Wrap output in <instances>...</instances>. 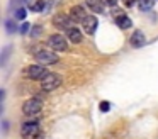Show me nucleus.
Segmentation results:
<instances>
[{
	"label": "nucleus",
	"mask_w": 158,
	"mask_h": 139,
	"mask_svg": "<svg viewBox=\"0 0 158 139\" xmlns=\"http://www.w3.org/2000/svg\"><path fill=\"white\" fill-rule=\"evenodd\" d=\"M63 83V78L58 73H48L44 78L41 80V88L44 92H53Z\"/></svg>",
	"instance_id": "nucleus-1"
},
{
	"label": "nucleus",
	"mask_w": 158,
	"mask_h": 139,
	"mask_svg": "<svg viewBox=\"0 0 158 139\" xmlns=\"http://www.w3.org/2000/svg\"><path fill=\"white\" fill-rule=\"evenodd\" d=\"M22 73H24V76L31 78V80H43L48 75V71H46V68L43 64H31V66L24 68Z\"/></svg>",
	"instance_id": "nucleus-2"
},
{
	"label": "nucleus",
	"mask_w": 158,
	"mask_h": 139,
	"mask_svg": "<svg viewBox=\"0 0 158 139\" xmlns=\"http://www.w3.org/2000/svg\"><path fill=\"white\" fill-rule=\"evenodd\" d=\"M41 110H43V102L39 98H29L27 102L22 104V112L26 115H31L32 117V115H38Z\"/></svg>",
	"instance_id": "nucleus-3"
},
{
	"label": "nucleus",
	"mask_w": 158,
	"mask_h": 139,
	"mask_svg": "<svg viewBox=\"0 0 158 139\" xmlns=\"http://www.w3.org/2000/svg\"><path fill=\"white\" fill-rule=\"evenodd\" d=\"M39 134V124L36 121H27L21 127V136L24 139H34Z\"/></svg>",
	"instance_id": "nucleus-4"
},
{
	"label": "nucleus",
	"mask_w": 158,
	"mask_h": 139,
	"mask_svg": "<svg viewBox=\"0 0 158 139\" xmlns=\"http://www.w3.org/2000/svg\"><path fill=\"white\" fill-rule=\"evenodd\" d=\"M34 58H36V61H38V64H53V63H56L58 61V56H56L53 51H46V49H41V51H38V53L34 54Z\"/></svg>",
	"instance_id": "nucleus-5"
},
{
	"label": "nucleus",
	"mask_w": 158,
	"mask_h": 139,
	"mask_svg": "<svg viewBox=\"0 0 158 139\" xmlns=\"http://www.w3.org/2000/svg\"><path fill=\"white\" fill-rule=\"evenodd\" d=\"M48 44H49V47L55 49V51H65L66 47H68V43H66V39L61 34H51V36L48 37Z\"/></svg>",
	"instance_id": "nucleus-6"
},
{
	"label": "nucleus",
	"mask_w": 158,
	"mask_h": 139,
	"mask_svg": "<svg viewBox=\"0 0 158 139\" xmlns=\"http://www.w3.org/2000/svg\"><path fill=\"white\" fill-rule=\"evenodd\" d=\"M85 17H87V12L82 5H73L70 9V19H72V22H83Z\"/></svg>",
	"instance_id": "nucleus-7"
},
{
	"label": "nucleus",
	"mask_w": 158,
	"mask_h": 139,
	"mask_svg": "<svg viewBox=\"0 0 158 139\" xmlns=\"http://www.w3.org/2000/svg\"><path fill=\"white\" fill-rule=\"evenodd\" d=\"M82 24H83V29H85L87 34H94L97 29V26H99V20H97L95 15H87Z\"/></svg>",
	"instance_id": "nucleus-8"
},
{
	"label": "nucleus",
	"mask_w": 158,
	"mask_h": 139,
	"mask_svg": "<svg viewBox=\"0 0 158 139\" xmlns=\"http://www.w3.org/2000/svg\"><path fill=\"white\" fill-rule=\"evenodd\" d=\"M70 15H63V14H58V15H55L53 17V24H55L56 27H60V29H65V31H68L70 27Z\"/></svg>",
	"instance_id": "nucleus-9"
},
{
	"label": "nucleus",
	"mask_w": 158,
	"mask_h": 139,
	"mask_svg": "<svg viewBox=\"0 0 158 139\" xmlns=\"http://www.w3.org/2000/svg\"><path fill=\"white\" fill-rule=\"evenodd\" d=\"M66 32H68V39L72 41L73 44H80V43H82V31H80V29H77V27H70Z\"/></svg>",
	"instance_id": "nucleus-10"
},
{
	"label": "nucleus",
	"mask_w": 158,
	"mask_h": 139,
	"mask_svg": "<svg viewBox=\"0 0 158 139\" xmlns=\"http://www.w3.org/2000/svg\"><path fill=\"white\" fill-rule=\"evenodd\" d=\"M85 3L94 14H100L104 10V0H85Z\"/></svg>",
	"instance_id": "nucleus-11"
},
{
	"label": "nucleus",
	"mask_w": 158,
	"mask_h": 139,
	"mask_svg": "<svg viewBox=\"0 0 158 139\" xmlns=\"http://www.w3.org/2000/svg\"><path fill=\"white\" fill-rule=\"evenodd\" d=\"M144 43H146V39H144V34L141 32V31H136V32L131 36V44H133V47H141V46H144Z\"/></svg>",
	"instance_id": "nucleus-12"
},
{
	"label": "nucleus",
	"mask_w": 158,
	"mask_h": 139,
	"mask_svg": "<svg viewBox=\"0 0 158 139\" xmlns=\"http://www.w3.org/2000/svg\"><path fill=\"white\" fill-rule=\"evenodd\" d=\"M116 24H117V27H121V29H129L131 27V19L127 15H124V14H121V15L116 17Z\"/></svg>",
	"instance_id": "nucleus-13"
},
{
	"label": "nucleus",
	"mask_w": 158,
	"mask_h": 139,
	"mask_svg": "<svg viewBox=\"0 0 158 139\" xmlns=\"http://www.w3.org/2000/svg\"><path fill=\"white\" fill-rule=\"evenodd\" d=\"M153 5H155L153 0H138V7L141 10H150V9H153Z\"/></svg>",
	"instance_id": "nucleus-14"
},
{
	"label": "nucleus",
	"mask_w": 158,
	"mask_h": 139,
	"mask_svg": "<svg viewBox=\"0 0 158 139\" xmlns=\"http://www.w3.org/2000/svg\"><path fill=\"white\" fill-rule=\"evenodd\" d=\"M31 9L34 10V12H41V10L44 9V2H43V0H36V2L31 5Z\"/></svg>",
	"instance_id": "nucleus-15"
},
{
	"label": "nucleus",
	"mask_w": 158,
	"mask_h": 139,
	"mask_svg": "<svg viewBox=\"0 0 158 139\" xmlns=\"http://www.w3.org/2000/svg\"><path fill=\"white\" fill-rule=\"evenodd\" d=\"M24 17H26V9H17V10H15V19L22 20Z\"/></svg>",
	"instance_id": "nucleus-16"
},
{
	"label": "nucleus",
	"mask_w": 158,
	"mask_h": 139,
	"mask_svg": "<svg viewBox=\"0 0 158 139\" xmlns=\"http://www.w3.org/2000/svg\"><path fill=\"white\" fill-rule=\"evenodd\" d=\"M5 26H7V32H15V31H17V27H15V24H12V20H7V24H5Z\"/></svg>",
	"instance_id": "nucleus-17"
},
{
	"label": "nucleus",
	"mask_w": 158,
	"mask_h": 139,
	"mask_svg": "<svg viewBox=\"0 0 158 139\" xmlns=\"http://www.w3.org/2000/svg\"><path fill=\"white\" fill-rule=\"evenodd\" d=\"M29 29H31V24H29V22L22 24V26H21V34H27Z\"/></svg>",
	"instance_id": "nucleus-18"
},
{
	"label": "nucleus",
	"mask_w": 158,
	"mask_h": 139,
	"mask_svg": "<svg viewBox=\"0 0 158 139\" xmlns=\"http://www.w3.org/2000/svg\"><path fill=\"white\" fill-rule=\"evenodd\" d=\"M109 108H110V104H109V102H100V110H102V112H107Z\"/></svg>",
	"instance_id": "nucleus-19"
},
{
	"label": "nucleus",
	"mask_w": 158,
	"mask_h": 139,
	"mask_svg": "<svg viewBox=\"0 0 158 139\" xmlns=\"http://www.w3.org/2000/svg\"><path fill=\"white\" fill-rule=\"evenodd\" d=\"M9 51H10V47H5L4 49V53H2V64L7 61V58H9Z\"/></svg>",
	"instance_id": "nucleus-20"
},
{
	"label": "nucleus",
	"mask_w": 158,
	"mask_h": 139,
	"mask_svg": "<svg viewBox=\"0 0 158 139\" xmlns=\"http://www.w3.org/2000/svg\"><path fill=\"white\" fill-rule=\"evenodd\" d=\"M134 2H138V0H123V3H124L126 7H133Z\"/></svg>",
	"instance_id": "nucleus-21"
},
{
	"label": "nucleus",
	"mask_w": 158,
	"mask_h": 139,
	"mask_svg": "<svg viewBox=\"0 0 158 139\" xmlns=\"http://www.w3.org/2000/svg\"><path fill=\"white\" fill-rule=\"evenodd\" d=\"M106 3H107L109 7H116L117 3H119V0H106Z\"/></svg>",
	"instance_id": "nucleus-22"
}]
</instances>
